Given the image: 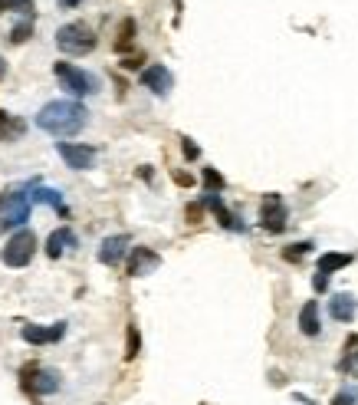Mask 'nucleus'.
<instances>
[{
  "label": "nucleus",
  "mask_w": 358,
  "mask_h": 405,
  "mask_svg": "<svg viewBox=\"0 0 358 405\" xmlns=\"http://www.w3.org/2000/svg\"><path fill=\"white\" fill-rule=\"evenodd\" d=\"M181 152H184L188 162H198V158H201V148L194 145V139H181Z\"/></svg>",
  "instance_id": "obj_25"
},
{
  "label": "nucleus",
  "mask_w": 358,
  "mask_h": 405,
  "mask_svg": "<svg viewBox=\"0 0 358 405\" xmlns=\"http://www.w3.org/2000/svg\"><path fill=\"white\" fill-rule=\"evenodd\" d=\"M174 182H178V184H191V175H181V172H174Z\"/></svg>",
  "instance_id": "obj_31"
},
{
  "label": "nucleus",
  "mask_w": 358,
  "mask_h": 405,
  "mask_svg": "<svg viewBox=\"0 0 358 405\" xmlns=\"http://www.w3.org/2000/svg\"><path fill=\"white\" fill-rule=\"evenodd\" d=\"M355 363H358V353H355Z\"/></svg>",
  "instance_id": "obj_33"
},
{
  "label": "nucleus",
  "mask_w": 358,
  "mask_h": 405,
  "mask_svg": "<svg viewBox=\"0 0 358 405\" xmlns=\"http://www.w3.org/2000/svg\"><path fill=\"white\" fill-rule=\"evenodd\" d=\"M286 204H283V198L280 194H266L263 198V208H260V224H263V231H270V234H280V231H286Z\"/></svg>",
  "instance_id": "obj_7"
},
{
  "label": "nucleus",
  "mask_w": 358,
  "mask_h": 405,
  "mask_svg": "<svg viewBox=\"0 0 358 405\" xmlns=\"http://www.w3.org/2000/svg\"><path fill=\"white\" fill-rule=\"evenodd\" d=\"M13 10H33V0H0V17Z\"/></svg>",
  "instance_id": "obj_24"
},
{
  "label": "nucleus",
  "mask_w": 358,
  "mask_h": 405,
  "mask_svg": "<svg viewBox=\"0 0 358 405\" xmlns=\"http://www.w3.org/2000/svg\"><path fill=\"white\" fill-rule=\"evenodd\" d=\"M59 372L53 369H40V366H27L23 369V389H27L33 399H43V396H53L59 392Z\"/></svg>",
  "instance_id": "obj_6"
},
{
  "label": "nucleus",
  "mask_w": 358,
  "mask_h": 405,
  "mask_svg": "<svg viewBox=\"0 0 358 405\" xmlns=\"http://www.w3.org/2000/svg\"><path fill=\"white\" fill-rule=\"evenodd\" d=\"M7 76V63H4V59H0V79Z\"/></svg>",
  "instance_id": "obj_32"
},
{
  "label": "nucleus",
  "mask_w": 358,
  "mask_h": 405,
  "mask_svg": "<svg viewBox=\"0 0 358 405\" xmlns=\"http://www.w3.org/2000/svg\"><path fill=\"white\" fill-rule=\"evenodd\" d=\"M33 254H37V234L33 231H17L4 244V251H0V261L7 264V267H27L33 261Z\"/></svg>",
  "instance_id": "obj_5"
},
{
  "label": "nucleus",
  "mask_w": 358,
  "mask_h": 405,
  "mask_svg": "<svg viewBox=\"0 0 358 405\" xmlns=\"http://www.w3.org/2000/svg\"><path fill=\"white\" fill-rule=\"evenodd\" d=\"M349 264H352V254H335V251H329V254H322V257H319V270H322V274H335V270L349 267Z\"/></svg>",
  "instance_id": "obj_18"
},
{
  "label": "nucleus",
  "mask_w": 358,
  "mask_h": 405,
  "mask_svg": "<svg viewBox=\"0 0 358 405\" xmlns=\"http://www.w3.org/2000/svg\"><path fill=\"white\" fill-rule=\"evenodd\" d=\"M69 247H76V234L69 231V228H59V231H53L47 237V254L53 257V261H56V257H63Z\"/></svg>",
  "instance_id": "obj_15"
},
{
  "label": "nucleus",
  "mask_w": 358,
  "mask_h": 405,
  "mask_svg": "<svg viewBox=\"0 0 358 405\" xmlns=\"http://www.w3.org/2000/svg\"><path fill=\"white\" fill-rule=\"evenodd\" d=\"M201 178H204V188H208V194H220L224 192V175L217 172V168H204V172H201Z\"/></svg>",
  "instance_id": "obj_20"
},
{
  "label": "nucleus",
  "mask_w": 358,
  "mask_h": 405,
  "mask_svg": "<svg viewBox=\"0 0 358 405\" xmlns=\"http://www.w3.org/2000/svg\"><path fill=\"white\" fill-rule=\"evenodd\" d=\"M201 214H204V204H188V221L191 224H198Z\"/></svg>",
  "instance_id": "obj_27"
},
{
  "label": "nucleus",
  "mask_w": 358,
  "mask_h": 405,
  "mask_svg": "<svg viewBox=\"0 0 358 405\" xmlns=\"http://www.w3.org/2000/svg\"><path fill=\"white\" fill-rule=\"evenodd\" d=\"M309 251H312V244H309V241H299V244H290V247L283 251V257L296 264V261H302V257H306Z\"/></svg>",
  "instance_id": "obj_23"
},
{
  "label": "nucleus",
  "mask_w": 358,
  "mask_h": 405,
  "mask_svg": "<svg viewBox=\"0 0 358 405\" xmlns=\"http://www.w3.org/2000/svg\"><path fill=\"white\" fill-rule=\"evenodd\" d=\"M299 329L306 333V336H319V300H306L299 310Z\"/></svg>",
  "instance_id": "obj_14"
},
{
  "label": "nucleus",
  "mask_w": 358,
  "mask_h": 405,
  "mask_svg": "<svg viewBox=\"0 0 358 405\" xmlns=\"http://www.w3.org/2000/svg\"><path fill=\"white\" fill-rule=\"evenodd\" d=\"M20 336L27 339V343H33V346H47V343H56V339L66 336V323H56V327H23L20 329Z\"/></svg>",
  "instance_id": "obj_10"
},
{
  "label": "nucleus",
  "mask_w": 358,
  "mask_h": 405,
  "mask_svg": "<svg viewBox=\"0 0 358 405\" xmlns=\"http://www.w3.org/2000/svg\"><path fill=\"white\" fill-rule=\"evenodd\" d=\"M129 244H132V237H129V234H112V237H105V241L99 244V264H105V267H115V264L125 257Z\"/></svg>",
  "instance_id": "obj_9"
},
{
  "label": "nucleus",
  "mask_w": 358,
  "mask_h": 405,
  "mask_svg": "<svg viewBox=\"0 0 358 405\" xmlns=\"http://www.w3.org/2000/svg\"><path fill=\"white\" fill-rule=\"evenodd\" d=\"M89 122V112L85 106L73 102V99H59V102H47V106L37 112V129H43L53 139H66L76 135L79 129Z\"/></svg>",
  "instance_id": "obj_1"
},
{
  "label": "nucleus",
  "mask_w": 358,
  "mask_h": 405,
  "mask_svg": "<svg viewBox=\"0 0 358 405\" xmlns=\"http://www.w3.org/2000/svg\"><path fill=\"white\" fill-rule=\"evenodd\" d=\"M95 33L93 27H85V23H63L56 30V47L69 57H83V53H93L95 49Z\"/></svg>",
  "instance_id": "obj_2"
},
{
  "label": "nucleus",
  "mask_w": 358,
  "mask_h": 405,
  "mask_svg": "<svg viewBox=\"0 0 358 405\" xmlns=\"http://www.w3.org/2000/svg\"><path fill=\"white\" fill-rule=\"evenodd\" d=\"M30 37H33V17L23 20V23H17V27L10 30V43H27Z\"/></svg>",
  "instance_id": "obj_22"
},
{
  "label": "nucleus",
  "mask_w": 358,
  "mask_h": 405,
  "mask_svg": "<svg viewBox=\"0 0 358 405\" xmlns=\"http://www.w3.org/2000/svg\"><path fill=\"white\" fill-rule=\"evenodd\" d=\"M132 40H135V20L125 17L122 23H119V40H115V47H119V49L132 47Z\"/></svg>",
  "instance_id": "obj_21"
},
{
  "label": "nucleus",
  "mask_w": 358,
  "mask_h": 405,
  "mask_svg": "<svg viewBox=\"0 0 358 405\" xmlns=\"http://www.w3.org/2000/svg\"><path fill=\"white\" fill-rule=\"evenodd\" d=\"M161 264V257L151 247H135L132 251V261H129V277H145L151 270Z\"/></svg>",
  "instance_id": "obj_11"
},
{
  "label": "nucleus",
  "mask_w": 358,
  "mask_h": 405,
  "mask_svg": "<svg viewBox=\"0 0 358 405\" xmlns=\"http://www.w3.org/2000/svg\"><path fill=\"white\" fill-rule=\"evenodd\" d=\"M30 198H33V204H49V208H59V211L66 214V208H63V194H59L56 188H33Z\"/></svg>",
  "instance_id": "obj_17"
},
{
  "label": "nucleus",
  "mask_w": 358,
  "mask_h": 405,
  "mask_svg": "<svg viewBox=\"0 0 358 405\" xmlns=\"http://www.w3.org/2000/svg\"><path fill=\"white\" fill-rule=\"evenodd\" d=\"M79 4H83V0H59V7L63 10H73V7H79Z\"/></svg>",
  "instance_id": "obj_30"
},
{
  "label": "nucleus",
  "mask_w": 358,
  "mask_h": 405,
  "mask_svg": "<svg viewBox=\"0 0 358 405\" xmlns=\"http://www.w3.org/2000/svg\"><path fill=\"white\" fill-rule=\"evenodd\" d=\"M53 73H56L59 86L66 89L69 96H93L95 89H99V83H95V76H89L85 69L73 66V63H53Z\"/></svg>",
  "instance_id": "obj_3"
},
{
  "label": "nucleus",
  "mask_w": 358,
  "mask_h": 405,
  "mask_svg": "<svg viewBox=\"0 0 358 405\" xmlns=\"http://www.w3.org/2000/svg\"><path fill=\"white\" fill-rule=\"evenodd\" d=\"M312 290H316V293H326V290H329V274L316 270V277H312Z\"/></svg>",
  "instance_id": "obj_26"
},
{
  "label": "nucleus",
  "mask_w": 358,
  "mask_h": 405,
  "mask_svg": "<svg viewBox=\"0 0 358 405\" xmlns=\"http://www.w3.org/2000/svg\"><path fill=\"white\" fill-rule=\"evenodd\" d=\"M20 135H23V119L10 116V112L0 109V142H13Z\"/></svg>",
  "instance_id": "obj_16"
},
{
  "label": "nucleus",
  "mask_w": 358,
  "mask_h": 405,
  "mask_svg": "<svg viewBox=\"0 0 358 405\" xmlns=\"http://www.w3.org/2000/svg\"><path fill=\"white\" fill-rule=\"evenodd\" d=\"M56 152H59V158L66 162V168H73V172H85V168H93V162H95V148H93V145L56 142Z\"/></svg>",
  "instance_id": "obj_8"
},
{
  "label": "nucleus",
  "mask_w": 358,
  "mask_h": 405,
  "mask_svg": "<svg viewBox=\"0 0 358 405\" xmlns=\"http://www.w3.org/2000/svg\"><path fill=\"white\" fill-rule=\"evenodd\" d=\"M30 204H33L30 192H20V188L7 192L0 198V228L10 231V228H20L23 221H30Z\"/></svg>",
  "instance_id": "obj_4"
},
{
  "label": "nucleus",
  "mask_w": 358,
  "mask_h": 405,
  "mask_svg": "<svg viewBox=\"0 0 358 405\" xmlns=\"http://www.w3.org/2000/svg\"><path fill=\"white\" fill-rule=\"evenodd\" d=\"M171 83H174V79H171V73H168L165 66H148V69L142 73V86L151 89L155 96H168V93H171Z\"/></svg>",
  "instance_id": "obj_12"
},
{
  "label": "nucleus",
  "mask_w": 358,
  "mask_h": 405,
  "mask_svg": "<svg viewBox=\"0 0 358 405\" xmlns=\"http://www.w3.org/2000/svg\"><path fill=\"white\" fill-rule=\"evenodd\" d=\"M142 353V336H138V327L129 323V333H125V359H135Z\"/></svg>",
  "instance_id": "obj_19"
},
{
  "label": "nucleus",
  "mask_w": 358,
  "mask_h": 405,
  "mask_svg": "<svg viewBox=\"0 0 358 405\" xmlns=\"http://www.w3.org/2000/svg\"><path fill=\"white\" fill-rule=\"evenodd\" d=\"M142 59H145V57H129L122 66H125V69H138V66H142Z\"/></svg>",
  "instance_id": "obj_29"
},
{
  "label": "nucleus",
  "mask_w": 358,
  "mask_h": 405,
  "mask_svg": "<svg viewBox=\"0 0 358 405\" xmlns=\"http://www.w3.org/2000/svg\"><path fill=\"white\" fill-rule=\"evenodd\" d=\"M332 405H355V392H339L332 399Z\"/></svg>",
  "instance_id": "obj_28"
},
{
  "label": "nucleus",
  "mask_w": 358,
  "mask_h": 405,
  "mask_svg": "<svg viewBox=\"0 0 358 405\" xmlns=\"http://www.w3.org/2000/svg\"><path fill=\"white\" fill-rule=\"evenodd\" d=\"M329 313H332V319H339V323H352L358 313V300L352 297V293H335V297L329 300Z\"/></svg>",
  "instance_id": "obj_13"
}]
</instances>
